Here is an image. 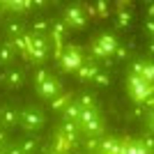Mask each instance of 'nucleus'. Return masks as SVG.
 Masks as SVG:
<instances>
[{
    "label": "nucleus",
    "mask_w": 154,
    "mask_h": 154,
    "mask_svg": "<svg viewBox=\"0 0 154 154\" xmlns=\"http://www.w3.org/2000/svg\"><path fill=\"white\" fill-rule=\"evenodd\" d=\"M129 23H131V12L122 7L117 12V28H129Z\"/></svg>",
    "instance_id": "30"
},
{
    "label": "nucleus",
    "mask_w": 154,
    "mask_h": 154,
    "mask_svg": "<svg viewBox=\"0 0 154 154\" xmlns=\"http://www.w3.org/2000/svg\"><path fill=\"white\" fill-rule=\"evenodd\" d=\"M7 145H9V143H7ZM7 145H5V147H0V154H7Z\"/></svg>",
    "instance_id": "38"
},
{
    "label": "nucleus",
    "mask_w": 154,
    "mask_h": 154,
    "mask_svg": "<svg viewBox=\"0 0 154 154\" xmlns=\"http://www.w3.org/2000/svg\"><path fill=\"white\" fill-rule=\"evenodd\" d=\"M110 60H113V64H117V62H129L131 60V51H129L127 46H117L115 51H113V55H110Z\"/></svg>",
    "instance_id": "28"
},
{
    "label": "nucleus",
    "mask_w": 154,
    "mask_h": 154,
    "mask_svg": "<svg viewBox=\"0 0 154 154\" xmlns=\"http://www.w3.org/2000/svg\"><path fill=\"white\" fill-rule=\"evenodd\" d=\"M94 14H99V16H106V14H108V2H106V0H99V2L94 5Z\"/></svg>",
    "instance_id": "33"
},
{
    "label": "nucleus",
    "mask_w": 154,
    "mask_h": 154,
    "mask_svg": "<svg viewBox=\"0 0 154 154\" xmlns=\"http://www.w3.org/2000/svg\"><path fill=\"white\" fill-rule=\"evenodd\" d=\"M97 154H120V138H115V136H101L99 138V152Z\"/></svg>",
    "instance_id": "17"
},
{
    "label": "nucleus",
    "mask_w": 154,
    "mask_h": 154,
    "mask_svg": "<svg viewBox=\"0 0 154 154\" xmlns=\"http://www.w3.org/2000/svg\"><path fill=\"white\" fill-rule=\"evenodd\" d=\"M124 88H127V92H129V97H131V101H134V103H140L147 94H152V83L143 81L140 76H131V74H127V83H124Z\"/></svg>",
    "instance_id": "4"
},
{
    "label": "nucleus",
    "mask_w": 154,
    "mask_h": 154,
    "mask_svg": "<svg viewBox=\"0 0 154 154\" xmlns=\"http://www.w3.org/2000/svg\"><path fill=\"white\" fill-rule=\"evenodd\" d=\"M71 99H74V94H71V92H60L55 99H51V101H48V106H51V110H58V113H60V110H62L64 106L71 101Z\"/></svg>",
    "instance_id": "25"
},
{
    "label": "nucleus",
    "mask_w": 154,
    "mask_h": 154,
    "mask_svg": "<svg viewBox=\"0 0 154 154\" xmlns=\"http://www.w3.org/2000/svg\"><path fill=\"white\" fill-rule=\"evenodd\" d=\"M0 85L7 88V90H21L26 85V71H23V67H16V64L7 67L0 74Z\"/></svg>",
    "instance_id": "6"
},
{
    "label": "nucleus",
    "mask_w": 154,
    "mask_h": 154,
    "mask_svg": "<svg viewBox=\"0 0 154 154\" xmlns=\"http://www.w3.org/2000/svg\"><path fill=\"white\" fill-rule=\"evenodd\" d=\"M94 39H97V44L103 48V53H106L108 58L113 55V51H115L117 46H120V39H117L113 32H101V35H97Z\"/></svg>",
    "instance_id": "16"
},
{
    "label": "nucleus",
    "mask_w": 154,
    "mask_h": 154,
    "mask_svg": "<svg viewBox=\"0 0 154 154\" xmlns=\"http://www.w3.org/2000/svg\"><path fill=\"white\" fill-rule=\"evenodd\" d=\"M83 60H85V53H83L81 46L67 44L58 55V67H60V71H64V74H76V69L83 64Z\"/></svg>",
    "instance_id": "3"
},
{
    "label": "nucleus",
    "mask_w": 154,
    "mask_h": 154,
    "mask_svg": "<svg viewBox=\"0 0 154 154\" xmlns=\"http://www.w3.org/2000/svg\"><path fill=\"white\" fill-rule=\"evenodd\" d=\"M46 154H60V152H55V149H53V152H46Z\"/></svg>",
    "instance_id": "39"
},
{
    "label": "nucleus",
    "mask_w": 154,
    "mask_h": 154,
    "mask_svg": "<svg viewBox=\"0 0 154 154\" xmlns=\"http://www.w3.org/2000/svg\"><path fill=\"white\" fill-rule=\"evenodd\" d=\"M48 30H51V19H37L28 32H32V35H48Z\"/></svg>",
    "instance_id": "26"
},
{
    "label": "nucleus",
    "mask_w": 154,
    "mask_h": 154,
    "mask_svg": "<svg viewBox=\"0 0 154 154\" xmlns=\"http://www.w3.org/2000/svg\"><path fill=\"white\" fill-rule=\"evenodd\" d=\"M16 145H19V149L23 154H37L39 152V140L35 136H21L16 140Z\"/></svg>",
    "instance_id": "18"
},
{
    "label": "nucleus",
    "mask_w": 154,
    "mask_h": 154,
    "mask_svg": "<svg viewBox=\"0 0 154 154\" xmlns=\"http://www.w3.org/2000/svg\"><path fill=\"white\" fill-rule=\"evenodd\" d=\"M48 5H51V2H46V0H32V7H35V9H46Z\"/></svg>",
    "instance_id": "35"
},
{
    "label": "nucleus",
    "mask_w": 154,
    "mask_h": 154,
    "mask_svg": "<svg viewBox=\"0 0 154 154\" xmlns=\"http://www.w3.org/2000/svg\"><path fill=\"white\" fill-rule=\"evenodd\" d=\"M14 60H16V51H14V46L9 39H2L0 42V67L7 69V67H12Z\"/></svg>",
    "instance_id": "15"
},
{
    "label": "nucleus",
    "mask_w": 154,
    "mask_h": 154,
    "mask_svg": "<svg viewBox=\"0 0 154 154\" xmlns=\"http://www.w3.org/2000/svg\"><path fill=\"white\" fill-rule=\"evenodd\" d=\"M19 127L30 134H37L46 127V113L35 103H28L23 108H19Z\"/></svg>",
    "instance_id": "1"
},
{
    "label": "nucleus",
    "mask_w": 154,
    "mask_h": 154,
    "mask_svg": "<svg viewBox=\"0 0 154 154\" xmlns=\"http://www.w3.org/2000/svg\"><path fill=\"white\" fill-rule=\"evenodd\" d=\"M74 101L78 103L81 110L99 108V97H97V92H92V90H81L78 94H74Z\"/></svg>",
    "instance_id": "12"
},
{
    "label": "nucleus",
    "mask_w": 154,
    "mask_h": 154,
    "mask_svg": "<svg viewBox=\"0 0 154 154\" xmlns=\"http://www.w3.org/2000/svg\"><path fill=\"white\" fill-rule=\"evenodd\" d=\"M120 154H149L140 138H120Z\"/></svg>",
    "instance_id": "14"
},
{
    "label": "nucleus",
    "mask_w": 154,
    "mask_h": 154,
    "mask_svg": "<svg viewBox=\"0 0 154 154\" xmlns=\"http://www.w3.org/2000/svg\"><path fill=\"white\" fill-rule=\"evenodd\" d=\"M62 21H64V26L74 28V30H83L85 26H88V14H85V7L83 5H78V2H74V5L69 7H64V14H62Z\"/></svg>",
    "instance_id": "5"
},
{
    "label": "nucleus",
    "mask_w": 154,
    "mask_h": 154,
    "mask_svg": "<svg viewBox=\"0 0 154 154\" xmlns=\"http://www.w3.org/2000/svg\"><path fill=\"white\" fill-rule=\"evenodd\" d=\"M28 42V60H32L35 64H44L51 55V39L48 35H32L28 32L26 35Z\"/></svg>",
    "instance_id": "2"
},
{
    "label": "nucleus",
    "mask_w": 154,
    "mask_h": 154,
    "mask_svg": "<svg viewBox=\"0 0 154 154\" xmlns=\"http://www.w3.org/2000/svg\"><path fill=\"white\" fill-rule=\"evenodd\" d=\"M7 154H23L19 149V145H16V143H9V145H7Z\"/></svg>",
    "instance_id": "36"
},
{
    "label": "nucleus",
    "mask_w": 154,
    "mask_h": 154,
    "mask_svg": "<svg viewBox=\"0 0 154 154\" xmlns=\"http://www.w3.org/2000/svg\"><path fill=\"white\" fill-rule=\"evenodd\" d=\"M99 138L101 136H83V147L90 154H97L99 152Z\"/></svg>",
    "instance_id": "29"
},
{
    "label": "nucleus",
    "mask_w": 154,
    "mask_h": 154,
    "mask_svg": "<svg viewBox=\"0 0 154 154\" xmlns=\"http://www.w3.org/2000/svg\"><path fill=\"white\" fill-rule=\"evenodd\" d=\"M58 136L71 147V145H76V143L81 140V136H83V134H81V127H78L76 122L62 120V122H60V127H58Z\"/></svg>",
    "instance_id": "8"
},
{
    "label": "nucleus",
    "mask_w": 154,
    "mask_h": 154,
    "mask_svg": "<svg viewBox=\"0 0 154 154\" xmlns=\"http://www.w3.org/2000/svg\"><path fill=\"white\" fill-rule=\"evenodd\" d=\"M60 115H62V120H69V122H76V124H78V117H81V108H78V103L71 99V101L67 103L62 110H60Z\"/></svg>",
    "instance_id": "21"
},
{
    "label": "nucleus",
    "mask_w": 154,
    "mask_h": 154,
    "mask_svg": "<svg viewBox=\"0 0 154 154\" xmlns=\"http://www.w3.org/2000/svg\"><path fill=\"white\" fill-rule=\"evenodd\" d=\"M97 115H101V110H99V108H92V110H81V117H78V127H81V124H85L88 120H92V117H97Z\"/></svg>",
    "instance_id": "32"
},
{
    "label": "nucleus",
    "mask_w": 154,
    "mask_h": 154,
    "mask_svg": "<svg viewBox=\"0 0 154 154\" xmlns=\"http://www.w3.org/2000/svg\"><path fill=\"white\" fill-rule=\"evenodd\" d=\"M7 143H12V140H9V136H7L5 129H0V147H5Z\"/></svg>",
    "instance_id": "34"
},
{
    "label": "nucleus",
    "mask_w": 154,
    "mask_h": 154,
    "mask_svg": "<svg viewBox=\"0 0 154 154\" xmlns=\"http://www.w3.org/2000/svg\"><path fill=\"white\" fill-rule=\"evenodd\" d=\"M140 143H143V147L147 149L149 154L154 152V138H152V129H147L145 134H143V138H140Z\"/></svg>",
    "instance_id": "31"
},
{
    "label": "nucleus",
    "mask_w": 154,
    "mask_h": 154,
    "mask_svg": "<svg viewBox=\"0 0 154 154\" xmlns=\"http://www.w3.org/2000/svg\"><path fill=\"white\" fill-rule=\"evenodd\" d=\"M147 113H149V110L145 108L143 103H134V101H131V108H129L127 117H129V120H138V122H145Z\"/></svg>",
    "instance_id": "24"
},
{
    "label": "nucleus",
    "mask_w": 154,
    "mask_h": 154,
    "mask_svg": "<svg viewBox=\"0 0 154 154\" xmlns=\"http://www.w3.org/2000/svg\"><path fill=\"white\" fill-rule=\"evenodd\" d=\"M99 69H101V64L97 62V60H92V58H88V55H85L83 64L76 69V76H78V81H81V83H90Z\"/></svg>",
    "instance_id": "11"
},
{
    "label": "nucleus",
    "mask_w": 154,
    "mask_h": 154,
    "mask_svg": "<svg viewBox=\"0 0 154 154\" xmlns=\"http://www.w3.org/2000/svg\"><path fill=\"white\" fill-rule=\"evenodd\" d=\"M28 32L26 23H21V21H7L5 23V35L7 39H16V37H23Z\"/></svg>",
    "instance_id": "19"
},
{
    "label": "nucleus",
    "mask_w": 154,
    "mask_h": 154,
    "mask_svg": "<svg viewBox=\"0 0 154 154\" xmlns=\"http://www.w3.org/2000/svg\"><path fill=\"white\" fill-rule=\"evenodd\" d=\"M145 32H147L149 37H152V35H154V21H152V19H149L147 23H145Z\"/></svg>",
    "instance_id": "37"
},
{
    "label": "nucleus",
    "mask_w": 154,
    "mask_h": 154,
    "mask_svg": "<svg viewBox=\"0 0 154 154\" xmlns=\"http://www.w3.org/2000/svg\"><path fill=\"white\" fill-rule=\"evenodd\" d=\"M145 58H131L129 60V74L131 76H140L143 78V71H145Z\"/></svg>",
    "instance_id": "27"
},
{
    "label": "nucleus",
    "mask_w": 154,
    "mask_h": 154,
    "mask_svg": "<svg viewBox=\"0 0 154 154\" xmlns=\"http://www.w3.org/2000/svg\"><path fill=\"white\" fill-rule=\"evenodd\" d=\"M19 127V108L12 106V103H5V106H0V129H9Z\"/></svg>",
    "instance_id": "10"
},
{
    "label": "nucleus",
    "mask_w": 154,
    "mask_h": 154,
    "mask_svg": "<svg viewBox=\"0 0 154 154\" xmlns=\"http://www.w3.org/2000/svg\"><path fill=\"white\" fill-rule=\"evenodd\" d=\"M51 76H53V71L48 69L46 64H37L35 71H32V81H35V85H42L44 81H48Z\"/></svg>",
    "instance_id": "23"
},
{
    "label": "nucleus",
    "mask_w": 154,
    "mask_h": 154,
    "mask_svg": "<svg viewBox=\"0 0 154 154\" xmlns=\"http://www.w3.org/2000/svg\"><path fill=\"white\" fill-rule=\"evenodd\" d=\"M90 83L94 85V88H110V83H113V76H110V71H108V69H103V67H101V69L94 74V78H92Z\"/></svg>",
    "instance_id": "22"
},
{
    "label": "nucleus",
    "mask_w": 154,
    "mask_h": 154,
    "mask_svg": "<svg viewBox=\"0 0 154 154\" xmlns=\"http://www.w3.org/2000/svg\"><path fill=\"white\" fill-rule=\"evenodd\" d=\"M67 32H69V28L64 26V21H62V19H51L48 39H51V44L58 48V55H60V51L64 48V39H67Z\"/></svg>",
    "instance_id": "7"
},
{
    "label": "nucleus",
    "mask_w": 154,
    "mask_h": 154,
    "mask_svg": "<svg viewBox=\"0 0 154 154\" xmlns=\"http://www.w3.org/2000/svg\"><path fill=\"white\" fill-rule=\"evenodd\" d=\"M0 7H5V9H9V12H30L32 9V0H7V2H0Z\"/></svg>",
    "instance_id": "20"
},
{
    "label": "nucleus",
    "mask_w": 154,
    "mask_h": 154,
    "mask_svg": "<svg viewBox=\"0 0 154 154\" xmlns=\"http://www.w3.org/2000/svg\"><path fill=\"white\" fill-rule=\"evenodd\" d=\"M106 131V124H103V117L97 115L92 120H88L85 124H81V134L83 136H103Z\"/></svg>",
    "instance_id": "13"
},
{
    "label": "nucleus",
    "mask_w": 154,
    "mask_h": 154,
    "mask_svg": "<svg viewBox=\"0 0 154 154\" xmlns=\"http://www.w3.org/2000/svg\"><path fill=\"white\" fill-rule=\"evenodd\" d=\"M35 92H37L39 99H44V101H51V99H55V97L62 92V85H60V81L55 76H51L48 81H44L42 85H35Z\"/></svg>",
    "instance_id": "9"
}]
</instances>
